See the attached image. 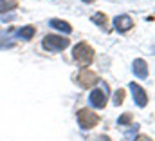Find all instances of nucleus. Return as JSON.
<instances>
[{
	"instance_id": "1",
	"label": "nucleus",
	"mask_w": 155,
	"mask_h": 141,
	"mask_svg": "<svg viewBox=\"0 0 155 141\" xmlns=\"http://www.w3.org/2000/svg\"><path fill=\"white\" fill-rule=\"evenodd\" d=\"M72 56H74V60H76L79 65H90L92 64V60H94V49L87 43V42H79L76 47H74V51H72Z\"/></svg>"
},
{
	"instance_id": "2",
	"label": "nucleus",
	"mask_w": 155,
	"mask_h": 141,
	"mask_svg": "<svg viewBox=\"0 0 155 141\" xmlns=\"http://www.w3.org/2000/svg\"><path fill=\"white\" fill-rule=\"evenodd\" d=\"M69 38H65V36H56V35H47L43 38V42H41V45H43V49H47V51H52V53H56V51H63L65 47H69Z\"/></svg>"
},
{
	"instance_id": "3",
	"label": "nucleus",
	"mask_w": 155,
	"mask_h": 141,
	"mask_svg": "<svg viewBox=\"0 0 155 141\" xmlns=\"http://www.w3.org/2000/svg\"><path fill=\"white\" fill-rule=\"evenodd\" d=\"M78 121H79L81 129L88 130V129H94L99 123V116L96 112H92L90 108H81V110H78Z\"/></svg>"
},
{
	"instance_id": "4",
	"label": "nucleus",
	"mask_w": 155,
	"mask_h": 141,
	"mask_svg": "<svg viewBox=\"0 0 155 141\" xmlns=\"http://www.w3.org/2000/svg\"><path fill=\"white\" fill-rule=\"evenodd\" d=\"M97 81H99V76L90 69H81L79 74H78V83H79L83 89H90V87H94Z\"/></svg>"
},
{
	"instance_id": "5",
	"label": "nucleus",
	"mask_w": 155,
	"mask_h": 141,
	"mask_svg": "<svg viewBox=\"0 0 155 141\" xmlns=\"http://www.w3.org/2000/svg\"><path fill=\"white\" fill-rule=\"evenodd\" d=\"M107 92H108V87L105 85V89L103 91H92L90 92V103L96 107V108H105L107 105Z\"/></svg>"
},
{
	"instance_id": "6",
	"label": "nucleus",
	"mask_w": 155,
	"mask_h": 141,
	"mask_svg": "<svg viewBox=\"0 0 155 141\" xmlns=\"http://www.w3.org/2000/svg\"><path fill=\"white\" fill-rule=\"evenodd\" d=\"M130 89H132V92H134V100H135V103L139 107H146L148 103V94H146V91L141 87V85H137V83H130Z\"/></svg>"
},
{
	"instance_id": "7",
	"label": "nucleus",
	"mask_w": 155,
	"mask_h": 141,
	"mask_svg": "<svg viewBox=\"0 0 155 141\" xmlns=\"http://www.w3.org/2000/svg\"><path fill=\"white\" fill-rule=\"evenodd\" d=\"M114 22H116L117 31H121V33H124V31L132 29V26H134V22H132V18H130L128 15H121V16H117Z\"/></svg>"
},
{
	"instance_id": "8",
	"label": "nucleus",
	"mask_w": 155,
	"mask_h": 141,
	"mask_svg": "<svg viewBox=\"0 0 155 141\" xmlns=\"http://www.w3.org/2000/svg\"><path fill=\"white\" fill-rule=\"evenodd\" d=\"M134 72H135L139 78H148V65H146V62L141 60V58H137V60L134 62Z\"/></svg>"
},
{
	"instance_id": "9",
	"label": "nucleus",
	"mask_w": 155,
	"mask_h": 141,
	"mask_svg": "<svg viewBox=\"0 0 155 141\" xmlns=\"http://www.w3.org/2000/svg\"><path fill=\"white\" fill-rule=\"evenodd\" d=\"M54 29H58V31H63L65 35H69V33H72V27L65 22V20H60V18H52L51 22H49Z\"/></svg>"
},
{
	"instance_id": "10",
	"label": "nucleus",
	"mask_w": 155,
	"mask_h": 141,
	"mask_svg": "<svg viewBox=\"0 0 155 141\" xmlns=\"http://www.w3.org/2000/svg\"><path fill=\"white\" fill-rule=\"evenodd\" d=\"M36 33V29L33 27V26H25V27H22L20 31H18V36L20 38H24V40H31L33 36Z\"/></svg>"
},
{
	"instance_id": "11",
	"label": "nucleus",
	"mask_w": 155,
	"mask_h": 141,
	"mask_svg": "<svg viewBox=\"0 0 155 141\" xmlns=\"http://www.w3.org/2000/svg\"><path fill=\"white\" fill-rule=\"evenodd\" d=\"M18 5V0H0V13H7Z\"/></svg>"
},
{
	"instance_id": "12",
	"label": "nucleus",
	"mask_w": 155,
	"mask_h": 141,
	"mask_svg": "<svg viewBox=\"0 0 155 141\" xmlns=\"http://www.w3.org/2000/svg\"><path fill=\"white\" fill-rule=\"evenodd\" d=\"M92 22H94V24H97V26H101V27H107L108 18H107V15H105V13H97V15H94V16H92Z\"/></svg>"
},
{
	"instance_id": "13",
	"label": "nucleus",
	"mask_w": 155,
	"mask_h": 141,
	"mask_svg": "<svg viewBox=\"0 0 155 141\" xmlns=\"http://www.w3.org/2000/svg\"><path fill=\"white\" fill-rule=\"evenodd\" d=\"M132 121H134V116H132L130 112H124V114L119 118V125H132Z\"/></svg>"
},
{
	"instance_id": "14",
	"label": "nucleus",
	"mask_w": 155,
	"mask_h": 141,
	"mask_svg": "<svg viewBox=\"0 0 155 141\" xmlns=\"http://www.w3.org/2000/svg\"><path fill=\"white\" fill-rule=\"evenodd\" d=\"M123 100H124V91H123V89H117L116 94H114V103H116V105H121Z\"/></svg>"
},
{
	"instance_id": "15",
	"label": "nucleus",
	"mask_w": 155,
	"mask_h": 141,
	"mask_svg": "<svg viewBox=\"0 0 155 141\" xmlns=\"http://www.w3.org/2000/svg\"><path fill=\"white\" fill-rule=\"evenodd\" d=\"M135 141H153V139H152L150 136H143V134H141V136H137V139Z\"/></svg>"
},
{
	"instance_id": "16",
	"label": "nucleus",
	"mask_w": 155,
	"mask_h": 141,
	"mask_svg": "<svg viewBox=\"0 0 155 141\" xmlns=\"http://www.w3.org/2000/svg\"><path fill=\"white\" fill-rule=\"evenodd\" d=\"M96 141H110V138H107V136H99V138H96Z\"/></svg>"
},
{
	"instance_id": "17",
	"label": "nucleus",
	"mask_w": 155,
	"mask_h": 141,
	"mask_svg": "<svg viewBox=\"0 0 155 141\" xmlns=\"http://www.w3.org/2000/svg\"><path fill=\"white\" fill-rule=\"evenodd\" d=\"M83 2H87V4H92V2H94V0H83Z\"/></svg>"
}]
</instances>
